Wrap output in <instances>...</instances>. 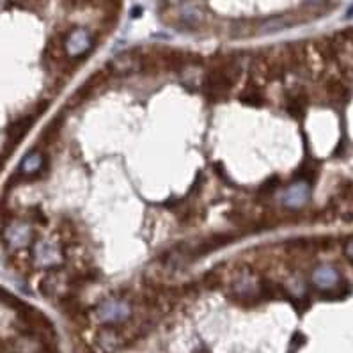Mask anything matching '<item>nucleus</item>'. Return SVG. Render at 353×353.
<instances>
[{
    "label": "nucleus",
    "instance_id": "1",
    "mask_svg": "<svg viewBox=\"0 0 353 353\" xmlns=\"http://www.w3.org/2000/svg\"><path fill=\"white\" fill-rule=\"evenodd\" d=\"M241 64L238 59H227L206 73L202 82V92L211 101H220L231 92L236 82L240 80Z\"/></svg>",
    "mask_w": 353,
    "mask_h": 353
},
{
    "label": "nucleus",
    "instance_id": "2",
    "mask_svg": "<svg viewBox=\"0 0 353 353\" xmlns=\"http://www.w3.org/2000/svg\"><path fill=\"white\" fill-rule=\"evenodd\" d=\"M94 314L105 327H121L130 319L131 305L125 298H109L98 305Z\"/></svg>",
    "mask_w": 353,
    "mask_h": 353
},
{
    "label": "nucleus",
    "instance_id": "3",
    "mask_svg": "<svg viewBox=\"0 0 353 353\" xmlns=\"http://www.w3.org/2000/svg\"><path fill=\"white\" fill-rule=\"evenodd\" d=\"M94 47V36L91 34V31L83 29V27H77L71 32H68V36L62 41V49L68 59H73V61H79L82 57L88 55L89 52Z\"/></svg>",
    "mask_w": 353,
    "mask_h": 353
},
{
    "label": "nucleus",
    "instance_id": "4",
    "mask_svg": "<svg viewBox=\"0 0 353 353\" xmlns=\"http://www.w3.org/2000/svg\"><path fill=\"white\" fill-rule=\"evenodd\" d=\"M313 284L323 293V297L327 298H343L346 295V291L341 289L343 284H341L339 274L332 266H318L313 272Z\"/></svg>",
    "mask_w": 353,
    "mask_h": 353
},
{
    "label": "nucleus",
    "instance_id": "5",
    "mask_svg": "<svg viewBox=\"0 0 353 353\" xmlns=\"http://www.w3.org/2000/svg\"><path fill=\"white\" fill-rule=\"evenodd\" d=\"M2 238L13 249H25L27 245H31L32 240H34V229L27 222H23V220H11L5 226Z\"/></svg>",
    "mask_w": 353,
    "mask_h": 353
},
{
    "label": "nucleus",
    "instance_id": "6",
    "mask_svg": "<svg viewBox=\"0 0 353 353\" xmlns=\"http://www.w3.org/2000/svg\"><path fill=\"white\" fill-rule=\"evenodd\" d=\"M96 345L101 353H114L128 345V336L121 327H105L96 336Z\"/></svg>",
    "mask_w": 353,
    "mask_h": 353
},
{
    "label": "nucleus",
    "instance_id": "7",
    "mask_svg": "<svg viewBox=\"0 0 353 353\" xmlns=\"http://www.w3.org/2000/svg\"><path fill=\"white\" fill-rule=\"evenodd\" d=\"M311 199V183L297 179L295 183L289 185L283 194V202L289 209L304 208Z\"/></svg>",
    "mask_w": 353,
    "mask_h": 353
},
{
    "label": "nucleus",
    "instance_id": "8",
    "mask_svg": "<svg viewBox=\"0 0 353 353\" xmlns=\"http://www.w3.org/2000/svg\"><path fill=\"white\" fill-rule=\"evenodd\" d=\"M66 286H68V280H66L64 272L57 270V268L47 272V275H44L40 283V289L44 297L59 298V300L66 297V293H64Z\"/></svg>",
    "mask_w": 353,
    "mask_h": 353
},
{
    "label": "nucleus",
    "instance_id": "9",
    "mask_svg": "<svg viewBox=\"0 0 353 353\" xmlns=\"http://www.w3.org/2000/svg\"><path fill=\"white\" fill-rule=\"evenodd\" d=\"M34 261L40 266H44L49 270H53L55 266H59V263L62 261L61 249L57 247L55 244H50V241H40L36 244L34 252H32Z\"/></svg>",
    "mask_w": 353,
    "mask_h": 353
},
{
    "label": "nucleus",
    "instance_id": "10",
    "mask_svg": "<svg viewBox=\"0 0 353 353\" xmlns=\"http://www.w3.org/2000/svg\"><path fill=\"white\" fill-rule=\"evenodd\" d=\"M44 169V155L40 149H32L31 153H27L23 160L20 161V167H18V174L22 178L32 179L38 178V176L43 172Z\"/></svg>",
    "mask_w": 353,
    "mask_h": 353
},
{
    "label": "nucleus",
    "instance_id": "11",
    "mask_svg": "<svg viewBox=\"0 0 353 353\" xmlns=\"http://www.w3.org/2000/svg\"><path fill=\"white\" fill-rule=\"evenodd\" d=\"M307 105H309V94L305 89L300 88H295V89H288L286 92V110L289 112V116L293 118H302L305 114V109H307Z\"/></svg>",
    "mask_w": 353,
    "mask_h": 353
},
{
    "label": "nucleus",
    "instance_id": "12",
    "mask_svg": "<svg viewBox=\"0 0 353 353\" xmlns=\"http://www.w3.org/2000/svg\"><path fill=\"white\" fill-rule=\"evenodd\" d=\"M36 121V116H23V118L16 119V121L8 128V144L9 146H18V142H22L23 137L29 133V130L32 128Z\"/></svg>",
    "mask_w": 353,
    "mask_h": 353
},
{
    "label": "nucleus",
    "instance_id": "13",
    "mask_svg": "<svg viewBox=\"0 0 353 353\" xmlns=\"http://www.w3.org/2000/svg\"><path fill=\"white\" fill-rule=\"evenodd\" d=\"M114 73L128 75L133 71H140V57H135L133 53H122L118 59H114L110 64Z\"/></svg>",
    "mask_w": 353,
    "mask_h": 353
},
{
    "label": "nucleus",
    "instance_id": "14",
    "mask_svg": "<svg viewBox=\"0 0 353 353\" xmlns=\"http://www.w3.org/2000/svg\"><path fill=\"white\" fill-rule=\"evenodd\" d=\"M325 91H327L328 98L336 103H345L350 98V89L348 83L341 79H328L327 86H325Z\"/></svg>",
    "mask_w": 353,
    "mask_h": 353
},
{
    "label": "nucleus",
    "instance_id": "15",
    "mask_svg": "<svg viewBox=\"0 0 353 353\" xmlns=\"http://www.w3.org/2000/svg\"><path fill=\"white\" fill-rule=\"evenodd\" d=\"M240 101L245 105H250V107H263L266 101L265 94H263V88L257 86V83L247 82L244 92L240 94Z\"/></svg>",
    "mask_w": 353,
    "mask_h": 353
},
{
    "label": "nucleus",
    "instance_id": "16",
    "mask_svg": "<svg viewBox=\"0 0 353 353\" xmlns=\"http://www.w3.org/2000/svg\"><path fill=\"white\" fill-rule=\"evenodd\" d=\"M293 23H295V20H293L289 14L272 16L261 23V27H259V32H261V34H272V32H279V31H283V29H288V27H291Z\"/></svg>",
    "mask_w": 353,
    "mask_h": 353
},
{
    "label": "nucleus",
    "instance_id": "17",
    "mask_svg": "<svg viewBox=\"0 0 353 353\" xmlns=\"http://www.w3.org/2000/svg\"><path fill=\"white\" fill-rule=\"evenodd\" d=\"M316 174H318V167H316V164L311 160H305L304 164H302V167L298 169V174L297 178L300 179V181H307V183H313L314 179H316Z\"/></svg>",
    "mask_w": 353,
    "mask_h": 353
},
{
    "label": "nucleus",
    "instance_id": "18",
    "mask_svg": "<svg viewBox=\"0 0 353 353\" xmlns=\"http://www.w3.org/2000/svg\"><path fill=\"white\" fill-rule=\"evenodd\" d=\"M202 20V9L199 5H188L183 11V22L190 27L199 25Z\"/></svg>",
    "mask_w": 353,
    "mask_h": 353
},
{
    "label": "nucleus",
    "instance_id": "19",
    "mask_svg": "<svg viewBox=\"0 0 353 353\" xmlns=\"http://www.w3.org/2000/svg\"><path fill=\"white\" fill-rule=\"evenodd\" d=\"M279 181L280 179L277 178V176H275L274 179H268V181H266V183L259 188V194H261V196H270V194H274L275 190H277V185H279Z\"/></svg>",
    "mask_w": 353,
    "mask_h": 353
},
{
    "label": "nucleus",
    "instance_id": "20",
    "mask_svg": "<svg viewBox=\"0 0 353 353\" xmlns=\"http://www.w3.org/2000/svg\"><path fill=\"white\" fill-rule=\"evenodd\" d=\"M345 254H346V257H348L350 261L353 263V238H352V240L346 241V245H345Z\"/></svg>",
    "mask_w": 353,
    "mask_h": 353
},
{
    "label": "nucleus",
    "instance_id": "21",
    "mask_svg": "<svg viewBox=\"0 0 353 353\" xmlns=\"http://www.w3.org/2000/svg\"><path fill=\"white\" fill-rule=\"evenodd\" d=\"M167 4L169 5H178V4H181V2H183V0H166Z\"/></svg>",
    "mask_w": 353,
    "mask_h": 353
}]
</instances>
